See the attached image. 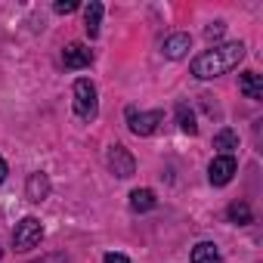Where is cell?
I'll list each match as a JSON object with an SVG mask.
<instances>
[{
	"label": "cell",
	"mask_w": 263,
	"mask_h": 263,
	"mask_svg": "<svg viewBox=\"0 0 263 263\" xmlns=\"http://www.w3.org/2000/svg\"><path fill=\"white\" fill-rule=\"evenodd\" d=\"M7 174H10V167H7V161H4V155H0V183L7 180Z\"/></svg>",
	"instance_id": "obj_21"
},
{
	"label": "cell",
	"mask_w": 263,
	"mask_h": 263,
	"mask_svg": "<svg viewBox=\"0 0 263 263\" xmlns=\"http://www.w3.org/2000/svg\"><path fill=\"white\" fill-rule=\"evenodd\" d=\"M53 10H56L59 16H68V13H74V10H78V0H56Z\"/></svg>",
	"instance_id": "obj_17"
},
{
	"label": "cell",
	"mask_w": 263,
	"mask_h": 263,
	"mask_svg": "<svg viewBox=\"0 0 263 263\" xmlns=\"http://www.w3.org/2000/svg\"><path fill=\"white\" fill-rule=\"evenodd\" d=\"M102 263H130V257H124V254H115V251H108V254L102 257Z\"/></svg>",
	"instance_id": "obj_19"
},
{
	"label": "cell",
	"mask_w": 263,
	"mask_h": 263,
	"mask_svg": "<svg viewBox=\"0 0 263 263\" xmlns=\"http://www.w3.org/2000/svg\"><path fill=\"white\" fill-rule=\"evenodd\" d=\"M105 164H108V171H111L118 180H127V177H134V174H137V161H134V155H130L121 143L108 146V152H105Z\"/></svg>",
	"instance_id": "obj_5"
},
{
	"label": "cell",
	"mask_w": 263,
	"mask_h": 263,
	"mask_svg": "<svg viewBox=\"0 0 263 263\" xmlns=\"http://www.w3.org/2000/svg\"><path fill=\"white\" fill-rule=\"evenodd\" d=\"M238 90H241L248 99L260 102V99H263V78H260L257 71H245V74L238 78Z\"/></svg>",
	"instance_id": "obj_11"
},
{
	"label": "cell",
	"mask_w": 263,
	"mask_h": 263,
	"mask_svg": "<svg viewBox=\"0 0 263 263\" xmlns=\"http://www.w3.org/2000/svg\"><path fill=\"white\" fill-rule=\"evenodd\" d=\"M189 263H223V260H220V251H217V245H211V241H198V245L192 248V257H189Z\"/></svg>",
	"instance_id": "obj_13"
},
{
	"label": "cell",
	"mask_w": 263,
	"mask_h": 263,
	"mask_svg": "<svg viewBox=\"0 0 263 263\" xmlns=\"http://www.w3.org/2000/svg\"><path fill=\"white\" fill-rule=\"evenodd\" d=\"M41 238H44V226H41L37 217H25V220L16 223V229H13V248L22 251V254L31 251V248H37Z\"/></svg>",
	"instance_id": "obj_3"
},
{
	"label": "cell",
	"mask_w": 263,
	"mask_h": 263,
	"mask_svg": "<svg viewBox=\"0 0 263 263\" xmlns=\"http://www.w3.org/2000/svg\"><path fill=\"white\" fill-rule=\"evenodd\" d=\"M161 50H164V56H167V59H183V56L192 50V37H189L186 31H177V34H171V37L164 41V47H161Z\"/></svg>",
	"instance_id": "obj_8"
},
{
	"label": "cell",
	"mask_w": 263,
	"mask_h": 263,
	"mask_svg": "<svg viewBox=\"0 0 263 263\" xmlns=\"http://www.w3.org/2000/svg\"><path fill=\"white\" fill-rule=\"evenodd\" d=\"M241 59H245V44L241 41L217 44V47H211V50H204L192 59V74L198 81H211V78H220V74L232 71Z\"/></svg>",
	"instance_id": "obj_1"
},
{
	"label": "cell",
	"mask_w": 263,
	"mask_h": 263,
	"mask_svg": "<svg viewBox=\"0 0 263 263\" xmlns=\"http://www.w3.org/2000/svg\"><path fill=\"white\" fill-rule=\"evenodd\" d=\"M223 31H226L223 22H211V25L204 28V37H208V41H217V37H223Z\"/></svg>",
	"instance_id": "obj_18"
},
{
	"label": "cell",
	"mask_w": 263,
	"mask_h": 263,
	"mask_svg": "<svg viewBox=\"0 0 263 263\" xmlns=\"http://www.w3.org/2000/svg\"><path fill=\"white\" fill-rule=\"evenodd\" d=\"M102 13H105V7L99 4V0H90V4H87V10H84V28H87V34H90V37H96V34H99Z\"/></svg>",
	"instance_id": "obj_12"
},
{
	"label": "cell",
	"mask_w": 263,
	"mask_h": 263,
	"mask_svg": "<svg viewBox=\"0 0 263 263\" xmlns=\"http://www.w3.org/2000/svg\"><path fill=\"white\" fill-rule=\"evenodd\" d=\"M74 115L81 121H96V115H99V96H96V84L90 78L74 81Z\"/></svg>",
	"instance_id": "obj_2"
},
{
	"label": "cell",
	"mask_w": 263,
	"mask_h": 263,
	"mask_svg": "<svg viewBox=\"0 0 263 263\" xmlns=\"http://www.w3.org/2000/svg\"><path fill=\"white\" fill-rule=\"evenodd\" d=\"M25 195H28V201H44L47 195H50V177L47 174H41V171H34L31 177H28V183H25Z\"/></svg>",
	"instance_id": "obj_9"
},
{
	"label": "cell",
	"mask_w": 263,
	"mask_h": 263,
	"mask_svg": "<svg viewBox=\"0 0 263 263\" xmlns=\"http://www.w3.org/2000/svg\"><path fill=\"white\" fill-rule=\"evenodd\" d=\"M31 263H65V254H47V257H41V260H31Z\"/></svg>",
	"instance_id": "obj_20"
},
{
	"label": "cell",
	"mask_w": 263,
	"mask_h": 263,
	"mask_svg": "<svg viewBox=\"0 0 263 263\" xmlns=\"http://www.w3.org/2000/svg\"><path fill=\"white\" fill-rule=\"evenodd\" d=\"M235 174H238V164H235L232 155H217V158L211 161V167H208V177H211L214 186H226V183H232Z\"/></svg>",
	"instance_id": "obj_6"
},
{
	"label": "cell",
	"mask_w": 263,
	"mask_h": 263,
	"mask_svg": "<svg viewBox=\"0 0 263 263\" xmlns=\"http://www.w3.org/2000/svg\"><path fill=\"white\" fill-rule=\"evenodd\" d=\"M214 149H217L220 155H232V152L238 149V134H235L232 127H223L220 134L214 137Z\"/></svg>",
	"instance_id": "obj_14"
},
{
	"label": "cell",
	"mask_w": 263,
	"mask_h": 263,
	"mask_svg": "<svg viewBox=\"0 0 263 263\" xmlns=\"http://www.w3.org/2000/svg\"><path fill=\"white\" fill-rule=\"evenodd\" d=\"M226 214H229V220H232L235 226H248V223L254 220V214H251L248 201H232V204L226 208Z\"/></svg>",
	"instance_id": "obj_16"
},
{
	"label": "cell",
	"mask_w": 263,
	"mask_h": 263,
	"mask_svg": "<svg viewBox=\"0 0 263 263\" xmlns=\"http://www.w3.org/2000/svg\"><path fill=\"white\" fill-rule=\"evenodd\" d=\"M158 208V198L152 189H134L130 192V211L134 214H146V211H155Z\"/></svg>",
	"instance_id": "obj_10"
},
{
	"label": "cell",
	"mask_w": 263,
	"mask_h": 263,
	"mask_svg": "<svg viewBox=\"0 0 263 263\" xmlns=\"http://www.w3.org/2000/svg\"><path fill=\"white\" fill-rule=\"evenodd\" d=\"M177 124H180V130H183V134H189V137H195V134H198L195 115H192V108H189L186 102H177Z\"/></svg>",
	"instance_id": "obj_15"
},
{
	"label": "cell",
	"mask_w": 263,
	"mask_h": 263,
	"mask_svg": "<svg viewBox=\"0 0 263 263\" xmlns=\"http://www.w3.org/2000/svg\"><path fill=\"white\" fill-rule=\"evenodd\" d=\"M62 62H65V68H71V71L87 68V65L93 62V50L84 47V44H68L65 53H62Z\"/></svg>",
	"instance_id": "obj_7"
},
{
	"label": "cell",
	"mask_w": 263,
	"mask_h": 263,
	"mask_svg": "<svg viewBox=\"0 0 263 263\" xmlns=\"http://www.w3.org/2000/svg\"><path fill=\"white\" fill-rule=\"evenodd\" d=\"M0 257H4V251H0Z\"/></svg>",
	"instance_id": "obj_22"
},
{
	"label": "cell",
	"mask_w": 263,
	"mask_h": 263,
	"mask_svg": "<svg viewBox=\"0 0 263 263\" xmlns=\"http://www.w3.org/2000/svg\"><path fill=\"white\" fill-rule=\"evenodd\" d=\"M161 121H164L161 108H155V111H140L134 105L127 108V127H130V134H137V137H152Z\"/></svg>",
	"instance_id": "obj_4"
}]
</instances>
